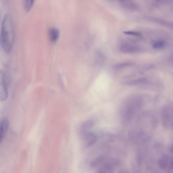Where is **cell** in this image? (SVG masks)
I'll use <instances>...</instances> for the list:
<instances>
[{
  "mask_svg": "<svg viewBox=\"0 0 173 173\" xmlns=\"http://www.w3.org/2000/svg\"><path fill=\"white\" fill-rule=\"evenodd\" d=\"M1 41L3 49L5 53H9L12 49L14 41L13 21L9 14L5 16L2 21Z\"/></svg>",
  "mask_w": 173,
  "mask_h": 173,
  "instance_id": "obj_1",
  "label": "cell"
},
{
  "mask_svg": "<svg viewBox=\"0 0 173 173\" xmlns=\"http://www.w3.org/2000/svg\"><path fill=\"white\" fill-rule=\"evenodd\" d=\"M162 121L165 128L169 129L172 126L173 108L171 105L165 107L162 113Z\"/></svg>",
  "mask_w": 173,
  "mask_h": 173,
  "instance_id": "obj_2",
  "label": "cell"
},
{
  "mask_svg": "<svg viewBox=\"0 0 173 173\" xmlns=\"http://www.w3.org/2000/svg\"><path fill=\"white\" fill-rule=\"evenodd\" d=\"M8 93L4 73L0 69V101L4 102L8 99Z\"/></svg>",
  "mask_w": 173,
  "mask_h": 173,
  "instance_id": "obj_3",
  "label": "cell"
},
{
  "mask_svg": "<svg viewBox=\"0 0 173 173\" xmlns=\"http://www.w3.org/2000/svg\"><path fill=\"white\" fill-rule=\"evenodd\" d=\"M119 50L121 53H140L141 51V48L138 46L123 44L120 46Z\"/></svg>",
  "mask_w": 173,
  "mask_h": 173,
  "instance_id": "obj_4",
  "label": "cell"
},
{
  "mask_svg": "<svg viewBox=\"0 0 173 173\" xmlns=\"http://www.w3.org/2000/svg\"><path fill=\"white\" fill-rule=\"evenodd\" d=\"M158 164L159 167L162 169H165L169 167L170 169H172L173 160L170 156L165 155L159 159Z\"/></svg>",
  "mask_w": 173,
  "mask_h": 173,
  "instance_id": "obj_5",
  "label": "cell"
},
{
  "mask_svg": "<svg viewBox=\"0 0 173 173\" xmlns=\"http://www.w3.org/2000/svg\"><path fill=\"white\" fill-rule=\"evenodd\" d=\"M94 124V122L91 120H86L83 123L80 129V134L83 137L91 132Z\"/></svg>",
  "mask_w": 173,
  "mask_h": 173,
  "instance_id": "obj_6",
  "label": "cell"
},
{
  "mask_svg": "<svg viewBox=\"0 0 173 173\" xmlns=\"http://www.w3.org/2000/svg\"><path fill=\"white\" fill-rule=\"evenodd\" d=\"M9 121L6 118H3L0 122V144L3 139L8 130Z\"/></svg>",
  "mask_w": 173,
  "mask_h": 173,
  "instance_id": "obj_7",
  "label": "cell"
},
{
  "mask_svg": "<svg viewBox=\"0 0 173 173\" xmlns=\"http://www.w3.org/2000/svg\"><path fill=\"white\" fill-rule=\"evenodd\" d=\"M83 138L84 140L85 145L87 147L93 145L97 141V138L96 134L91 132L84 136Z\"/></svg>",
  "mask_w": 173,
  "mask_h": 173,
  "instance_id": "obj_8",
  "label": "cell"
},
{
  "mask_svg": "<svg viewBox=\"0 0 173 173\" xmlns=\"http://www.w3.org/2000/svg\"><path fill=\"white\" fill-rule=\"evenodd\" d=\"M121 6L125 9L132 11L138 10V5L133 1H119Z\"/></svg>",
  "mask_w": 173,
  "mask_h": 173,
  "instance_id": "obj_9",
  "label": "cell"
},
{
  "mask_svg": "<svg viewBox=\"0 0 173 173\" xmlns=\"http://www.w3.org/2000/svg\"><path fill=\"white\" fill-rule=\"evenodd\" d=\"M146 19L148 21L159 24L168 28H172V23L162 19L153 17H147Z\"/></svg>",
  "mask_w": 173,
  "mask_h": 173,
  "instance_id": "obj_10",
  "label": "cell"
},
{
  "mask_svg": "<svg viewBox=\"0 0 173 173\" xmlns=\"http://www.w3.org/2000/svg\"><path fill=\"white\" fill-rule=\"evenodd\" d=\"M147 80L145 78H140L137 79L128 81L125 83V84L129 86L136 85L140 84L147 83Z\"/></svg>",
  "mask_w": 173,
  "mask_h": 173,
  "instance_id": "obj_11",
  "label": "cell"
},
{
  "mask_svg": "<svg viewBox=\"0 0 173 173\" xmlns=\"http://www.w3.org/2000/svg\"><path fill=\"white\" fill-rule=\"evenodd\" d=\"M49 36L50 40L52 42H55L58 39L59 36V32L58 29L52 28L50 30Z\"/></svg>",
  "mask_w": 173,
  "mask_h": 173,
  "instance_id": "obj_12",
  "label": "cell"
},
{
  "mask_svg": "<svg viewBox=\"0 0 173 173\" xmlns=\"http://www.w3.org/2000/svg\"><path fill=\"white\" fill-rule=\"evenodd\" d=\"M167 43L165 40L159 39L156 41L153 44V48L155 49H162L166 47Z\"/></svg>",
  "mask_w": 173,
  "mask_h": 173,
  "instance_id": "obj_13",
  "label": "cell"
},
{
  "mask_svg": "<svg viewBox=\"0 0 173 173\" xmlns=\"http://www.w3.org/2000/svg\"><path fill=\"white\" fill-rule=\"evenodd\" d=\"M134 64V63L131 62H124L116 64L113 66V67L114 69H118L132 66Z\"/></svg>",
  "mask_w": 173,
  "mask_h": 173,
  "instance_id": "obj_14",
  "label": "cell"
},
{
  "mask_svg": "<svg viewBox=\"0 0 173 173\" xmlns=\"http://www.w3.org/2000/svg\"><path fill=\"white\" fill-rule=\"evenodd\" d=\"M34 1H24V10L27 12L31 10L33 6Z\"/></svg>",
  "mask_w": 173,
  "mask_h": 173,
  "instance_id": "obj_15",
  "label": "cell"
},
{
  "mask_svg": "<svg viewBox=\"0 0 173 173\" xmlns=\"http://www.w3.org/2000/svg\"><path fill=\"white\" fill-rule=\"evenodd\" d=\"M124 33L126 35H132L134 36L139 37L141 36V35L139 32H136L125 31L124 32Z\"/></svg>",
  "mask_w": 173,
  "mask_h": 173,
  "instance_id": "obj_16",
  "label": "cell"
},
{
  "mask_svg": "<svg viewBox=\"0 0 173 173\" xmlns=\"http://www.w3.org/2000/svg\"><path fill=\"white\" fill-rule=\"evenodd\" d=\"M1 11H0V23H1Z\"/></svg>",
  "mask_w": 173,
  "mask_h": 173,
  "instance_id": "obj_17",
  "label": "cell"
}]
</instances>
